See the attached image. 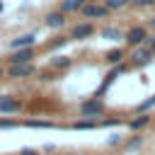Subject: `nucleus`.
I'll use <instances>...</instances> for the list:
<instances>
[{"mask_svg":"<svg viewBox=\"0 0 155 155\" xmlns=\"http://www.w3.org/2000/svg\"><path fill=\"white\" fill-rule=\"evenodd\" d=\"M22 126H27V128H58V124L46 121V119H27V121H22Z\"/></svg>","mask_w":155,"mask_h":155,"instance_id":"16","label":"nucleus"},{"mask_svg":"<svg viewBox=\"0 0 155 155\" xmlns=\"http://www.w3.org/2000/svg\"><path fill=\"white\" fill-rule=\"evenodd\" d=\"M17 126H22V124L15 121V119H10V116L0 119V131H12V128H17Z\"/></svg>","mask_w":155,"mask_h":155,"instance_id":"22","label":"nucleus"},{"mask_svg":"<svg viewBox=\"0 0 155 155\" xmlns=\"http://www.w3.org/2000/svg\"><path fill=\"white\" fill-rule=\"evenodd\" d=\"M94 34H97V27H94V22H90V19L78 22V24H73V27L68 29V39H70V41H87V39H92Z\"/></svg>","mask_w":155,"mask_h":155,"instance_id":"1","label":"nucleus"},{"mask_svg":"<svg viewBox=\"0 0 155 155\" xmlns=\"http://www.w3.org/2000/svg\"><path fill=\"white\" fill-rule=\"evenodd\" d=\"M119 143H124V136H119V133H114V136L107 140V145H109V148H114V145H119Z\"/></svg>","mask_w":155,"mask_h":155,"instance_id":"26","label":"nucleus"},{"mask_svg":"<svg viewBox=\"0 0 155 155\" xmlns=\"http://www.w3.org/2000/svg\"><path fill=\"white\" fill-rule=\"evenodd\" d=\"M87 0H61L58 2V10L63 12V15H75V12H80V7L85 5Z\"/></svg>","mask_w":155,"mask_h":155,"instance_id":"15","label":"nucleus"},{"mask_svg":"<svg viewBox=\"0 0 155 155\" xmlns=\"http://www.w3.org/2000/svg\"><path fill=\"white\" fill-rule=\"evenodd\" d=\"M143 145V136H133V138H124V148L126 150H136V148H140Z\"/></svg>","mask_w":155,"mask_h":155,"instance_id":"21","label":"nucleus"},{"mask_svg":"<svg viewBox=\"0 0 155 155\" xmlns=\"http://www.w3.org/2000/svg\"><path fill=\"white\" fill-rule=\"evenodd\" d=\"M104 61H107L109 65H119V63H124V61H126V51H124L121 46H116V48H109V51L104 53Z\"/></svg>","mask_w":155,"mask_h":155,"instance_id":"14","label":"nucleus"},{"mask_svg":"<svg viewBox=\"0 0 155 155\" xmlns=\"http://www.w3.org/2000/svg\"><path fill=\"white\" fill-rule=\"evenodd\" d=\"M78 111H80L82 119H97V116H102V114L107 111V107H104V102H102L99 97H90V99H85V102L78 107Z\"/></svg>","mask_w":155,"mask_h":155,"instance_id":"5","label":"nucleus"},{"mask_svg":"<svg viewBox=\"0 0 155 155\" xmlns=\"http://www.w3.org/2000/svg\"><path fill=\"white\" fill-rule=\"evenodd\" d=\"M104 2V7L109 10V12H119V10H124L126 5H131V0H102Z\"/></svg>","mask_w":155,"mask_h":155,"instance_id":"19","label":"nucleus"},{"mask_svg":"<svg viewBox=\"0 0 155 155\" xmlns=\"http://www.w3.org/2000/svg\"><path fill=\"white\" fill-rule=\"evenodd\" d=\"M99 34H102V39H109V41H124V31L119 27H104Z\"/></svg>","mask_w":155,"mask_h":155,"instance_id":"17","label":"nucleus"},{"mask_svg":"<svg viewBox=\"0 0 155 155\" xmlns=\"http://www.w3.org/2000/svg\"><path fill=\"white\" fill-rule=\"evenodd\" d=\"M68 41H70L68 36H56L53 41H48V46H46V48H48V51H53V48H61V46H65Z\"/></svg>","mask_w":155,"mask_h":155,"instance_id":"23","label":"nucleus"},{"mask_svg":"<svg viewBox=\"0 0 155 155\" xmlns=\"http://www.w3.org/2000/svg\"><path fill=\"white\" fill-rule=\"evenodd\" d=\"M153 61H155V53H153L145 44L136 46V48L131 51V56H128V65H131V68H145V65H150Z\"/></svg>","mask_w":155,"mask_h":155,"instance_id":"2","label":"nucleus"},{"mask_svg":"<svg viewBox=\"0 0 155 155\" xmlns=\"http://www.w3.org/2000/svg\"><path fill=\"white\" fill-rule=\"evenodd\" d=\"M87 2H102V0H87Z\"/></svg>","mask_w":155,"mask_h":155,"instance_id":"32","label":"nucleus"},{"mask_svg":"<svg viewBox=\"0 0 155 155\" xmlns=\"http://www.w3.org/2000/svg\"><path fill=\"white\" fill-rule=\"evenodd\" d=\"M126 70H128V65H126V63H119V65H114V68H111V70L104 75V80H102V85L97 87L94 97H102V94H104V92H107V90H109V87L116 82V78H119V75H124Z\"/></svg>","mask_w":155,"mask_h":155,"instance_id":"7","label":"nucleus"},{"mask_svg":"<svg viewBox=\"0 0 155 155\" xmlns=\"http://www.w3.org/2000/svg\"><path fill=\"white\" fill-rule=\"evenodd\" d=\"M34 78H39L41 82H53L56 78H58V73L56 70H51V68H46V70H36V75Z\"/></svg>","mask_w":155,"mask_h":155,"instance_id":"20","label":"nucleus"},{"mask_svg":"<svg viewBox=\"0 0 155 155\" xmlns=\"http://www.w3.org/2000/svg\"><path fill=\"white\" fill-rule=\"evenodd\" d=\"M2 78H5V68L0 65V80H2Z\"/></svg>","mask_w":155,"mask_h":155,"instance_id":"31","label":"nucleus"},{"mask_svg":"<svg viewBox=\"0 0 155 155\" xmlns=\"http://www.w3.org/2000/svg\"><path fill=\"white\" fill-rule=\"evenodd\" d=\"M44 24H46L48 29H63V27L68 24V15H63L58 7H56V10H48V12L44 15Z\"/></svg>","mask_w":155,"mask_h":155,"instance_id":"9","label":"nucleus"},{"mask_svg":"<svg viewBox=\"0 0 155 155\" xmlns=\"http://www.w3.org/2000/svg\"><path fill=\"white\" fill-rule=\"evenodd\" d=\"M36 70L39 68L34 65V61L31 63H15V65H7L5 78H10V80H27V78H34Z\"/></svg>","mask_w":155,"mask_h":155,"instance_id":"4","label":"nucleus"},{"mask_svg":"<svg viewBox=\"0 0 155 155\" xmlns=\"http://www.w3.org/2000/svg\"><path fill=\"white\" fill-rule=\"evenodd\" d=\"M34 58H36V46L15 48V51H10V56H7V65H15V63H31Z\"/></svg>","mask_w":155,"mask_h":155,"instance_id":"8","label":"nucleus"},{"mask_svg":"<svg viewBox=\"0 0 155 155\" xmlns=\"http://www.w3.org/2000/svg\"><path fill=\"white\" fill-rule=\"evenodd\" d=\"M80 15L85 19H90V22H94V19H107L109 17V10L104 7V2H85L80 7Z\"/></svg>","mask_w":155,"mask_h":155,"instance_id":"6","label":"nucleus"},{"mask_svg":"<svg viewBox=\"0 0 155 155\" xmlns=\"http://www.w3.org/2000/svg\"><path fill=\"white\" fill-rule=\"evenodd\" d=\"M148 34H150V31H148V27H145V24H131V27L124 31V41H126V46L136 48V46L145 44Z\"/></svg>","mask_w":155,"mask_h":155,"instance_id":"3","label":"nucleus"},{"mask_svg":"<svg viewBox=\"0 0 155 155\" xmlns=\"http://www.w3.org/2000/svg\"><path fill=\"white\" fill-rule=\"evenodd\" d=\"M2 12H5V2L0 0V15H2Z\"/></svg>","mask_w":155,"mask_h":155,"instance_id":"30","label":"nucleus"},{"mask_svg":"<svg viewBox=\"0 0 155 155\" xmlns=\"http://www.w3.org/2000/svg\"><path fill=\"white\" fill-rule=\"evenodd\" d=\"M145 46H148V48L155 53V31H150V34H148V39H145Z\"/></svg>","mask_w":155,"mask_h":155,"instance_id":"27","label":"nucleus"},{"mask_svg":"<svg viewBox=\"0 0 155 155\" xmlns=\"http://www.w3.org/2000/svg\"><path fill=\"white\" fill-rule=\"evenodd\" d=\"M150 121H153V116H150L148 111H136V116L126 121V128H128V131H140V128L150 126Z\"/></svg>","mask_w":155,"mask_h":155,"instance_id":"13","label":"nucleus"},{"mask_svg":"<svg viewBox=\"0 0 155 155\" xmlns=\"http://www.w3.org/2000/svg\"><path fill=\"white\" fill-rule=\"evenodd\" d=\"M27 46H36V34L34 31H27V34H19L15 39L7 41V48L15 51V48H27Z\"/></svg>","mask_w":155,"mask_h":155,"instance_id":"11","label":"nucleus"},{"mask_svg":"<svg viewBox=\"0 0 155 155\" xmlns=\"http://www.w3.org/2000/svg\"><path fill=\"white\" fill-rule=\"evenodd\" d=\"M48 68H51V70H56V73L70 70V68H73V58H70V56H65V53L51 56V58H48Z\"/></svg>","mask_w":155,"mask_h":155,"instance_id":"12","label":"nucleus"},{"mask_svg":"<svg viewBox=\"0 0 155 155\" xmlns=\"http://www.w3.org/2000/svg\"><path fill=\"white\" fill-rule=\"evenodd\" d=\"M131 5L138 10H145V7H155V0H131Z\"/></svg>","mask_w":155,"mask_h":155,"instance_id":"24","label":"nucleus"},{"mask_svg":"<svg viewBox=\"0 0 155 155\" xmlns=\"http://www.w3.org/2000/svg\"><path fill=\"white\" fill-rule=\"evenodd\" d=\"M19 155H39V153H36V150H31V148H24Z\"/></svg>","mask_w":155,"mask_h":155,"instance_id":"29","label":"nucleus"},{"mask_svg":"<svg viewBox=\"0 0 155 155\" xmlns=\"http://www.w3.org/2000/svg\"><path fill=\"white\" fill-rule=\"evenodd\" d=\"M97 126H99L97 119H80V121L70 124V128H75V131H92V128H97Z\"/></svg>","mask_w":155,"mask_h":155,"instance_id":"18","label":"nucleus"},{"mask_svg":"<svg viewBox=\"0 0 155 155\" xmlns=\"http://www.w3.org/2000/svg\"><path fill=\"white\" fill-rule=\"evenodd\" d=\"M22 111V102L17 97H10V94H0V114L2 116H12Z\"/></svg>","mask_w":155,"mask_h":155,"instance_id":"10","label":"nucleus"},{"mask_svg":"<svg viewBox=\"0 0 155 155\" xmlns=\"http://www.w3.org/2000/svg\"><path fill=\"white\" fill-rule=\"evenodd\" d=\"M145 27H148V31H155V15H153V17L145 22Z\"/></svg>","mask_w":155,"mask_h":155,"instance_id":"28","label":"nucleus"},{"mask_svg":"<svg viewBox=\"0 0 155 155\" xmlns=\"http://www.w3.org/2000/svg\"><path fill=\"white\" fill-rule=\"evenodd\" d=\"M116 124H121V119H116V116H111V119H102V121H99V126H104V128H107V126H116Z\"/></svg>","mask_w":155,"mask_h":155,"instance_id":"25","label":"nucleus"}]
</instances>
